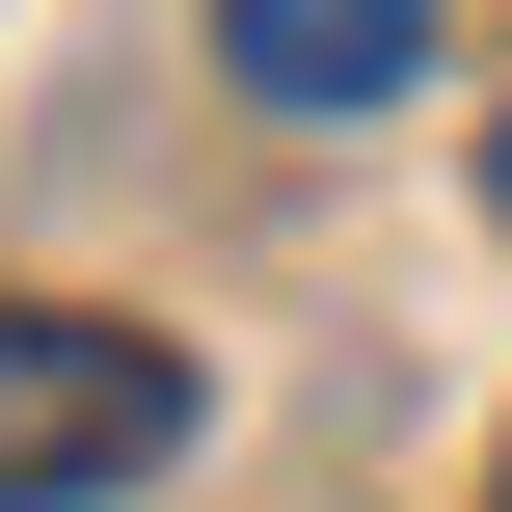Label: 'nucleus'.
<instances>
[{"instance_id":"nucleus-1","label":"nucleus","mask_w":512,"mask_h":512,"mask_svg":"<svg viewBox=\"0 0 512 512\" xmlns=\"http://www.w3.org/2000/svg\"><path fill=\"white\" fill-rule=\"evenodd\" d=\"M135 459H189V351H135L81 297H0V512H81Z\"/></svg>"},{"instance_id":"nucleus-2","label":"nucleus","mask_w":512,"mask_h":512,"mask_svg":"<svg viewBox=\"0 0 512 512\" xmlns=\"http://www.w3.org/2000/svg\"><path fill=\"white\" fill-rule=\"evenodd\" d=\"M216 81H243V108H297V135H351V108H405V81H432V0H216Z\"/></svg>"},{"instance_id":"nucleus-3","label":"nucleus","mask_w":512,"mask_h":512,"mask_svg":"<svg viewBox=\"0 0 512 512\" xmlns=\"http://www.w3.org/2000/svg\"><path fill=\"white\" fill-rule=\"evenodd\" d=\"M486 216H512V135H486Z\"/></svg>"}]
</instances>
